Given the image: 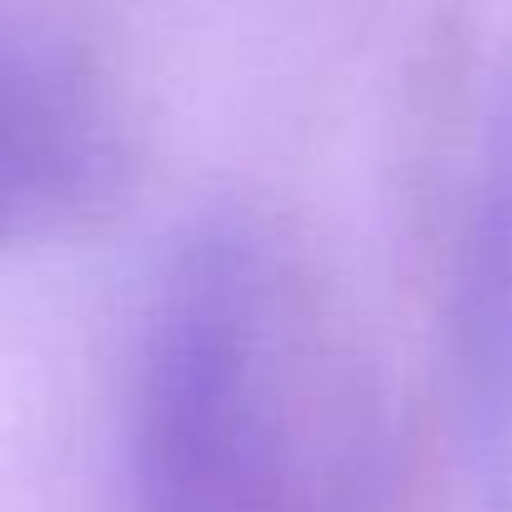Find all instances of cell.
Here are the masks:
<instances>
[{
    "label": "cell",
    "instance_id": "obj_2",
    "mask_svg": "<svg viewBox=\"0 0 512 512\" xmlns=\"http://www.w3.org/2000/svg\"><path fill=\"white\" fill-rule=\"evenodd\" d=\"M121 136L106 96L61 56L0 36V251L106 206Z\"/></svg>",
    "mask_w": 512,
    "mask_h": 512
},
{
    "label": "cell",
    "instance_id": "obj_1",
    "mask_svg": "<svg viewBox=\"0 0 512 512\" xmlns=\"http://www.w3.org/2000/svg\"><path fill=\"white\" fill-rule=\"evenodd\" d=\"M377 407L307 256L206 216L156 282L136 407V512H367Z\"/></svg>",
    "mask_w": 512,
    "mask_h": 512
}]
</instances>
